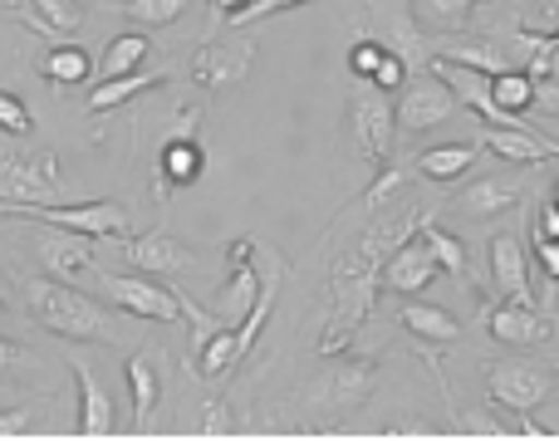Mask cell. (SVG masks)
<instances>
[{
  "label": "cell",
  "mask_w": 559,
  "mask_h": 441,
  "mask_svg": "<svg viewBox=\"0 0 559 441\" xmlns=\"http://www.w3.org/2000/svg\"><path fill=\"white\" fill-rule=\"evenodd\" d=\"M427 212L417 202L397 206H378L373 221L358 230L354 250L334 260V275H329V295H334V314H329V334L319 338V354H344V344L354 338V329L373 314V299L383 289V260L403 246L407 236L423 230Z\"/></svg>",
  "instance_id": "6da1fadb"
},
{
  "label": "cell",
  "mask_w": 559,
  "mask_h": 441,
  "mask_svg": "<svg viewBox=\"0 0 559 441\" xmlns=\"http://www.w3.org/2000/svg\"><path fill=\"white\" fill-rule=\"evenodd\" d=\"M25 305L35 324L55 338H84V344H118V319L98 299L59 285V279H29Z\"/></svg>",
  "instance_id": "7a4b0ae2"
},
{
  "label": "cell",
  "mask_w": 559,
  "mask_h": 441,
  "mask_svg": "<svg viewBox=\"0 0 559 441\" xmlns=\"http://www.w3.org/2000/svg\"><path fill=\"white\" fill-rule=\"evenodd\" d=\"M559 388V373L550 363H486V397L496 413H535Z\"/></svg>",
  "instance_id": "3957f363"
},
{
  "label": "cell",
  "mask_w": 559,
  "mask_h": 441,
  "mask_svg": "<svg viewBox=\"0 0 559 441\" xmlns=\"http://www.w3.org/2000/svg\"><path fill=\"white\" fill-rule=\"evenodd\" d=\"M348 118H354L358 153H364L373 167H388V153H393V143H397V108H393V98H388L378 84H368V79H364V84L354 88Z\"/></svg>",
  "instance_id": "277c9868"
},
{
  "label": "cell",
  "mask_w": 559,
  "mask_h": 441,
  "mask_svg": "<svg viewBox=\"0 0 559 441\" xmlns=\"http://www.w3.org/2000/svg\"><path fill=\"white\" fill-rule=\"evenodd\" d=\"M456 104H462V98H456L452 79L437 74V64L423 69V74H407L403 98H397V128H403V133H427V128L447 123V118L456 114Z\"/></svg>",
  "instance_id": "5b68a950"
},
{
  "label": "cell",
  "mask_w": 559,
  "mask_h": 441,
  "mask_svg": "<svg viewBox=\"0 0 559 441\" xmlns=\"http://www.w3.org/2000/svg\"><path fill=\"white\" fill-rule=\"evenodd\" d=\"M378 383V363L373 358H344V363L324 368L314 383L305 388V403L319 407V413H348L358 407Z\"/></svg>",
  "instance_id": "8992f818"
},
{
  "label": "cell",
  "mask_w": 559,
  "mask_h": 441,
  "mask_svg": "<svg viewBox=\"0 0 559 441\" xmlns=\"http://www.w3.org/2000/svg\"><path fill=\"white\" fill-rule=\"evenodd\" d=\"M104 289L114 295V305L133 319H153V324H177V319H187L177 289H163L147 275H104Z\"/></svg>",
  "instance_id": "52a82bcc"
},
{
  "label": "cell",
  "mask_w": 559,
  "mask_h": 441,
  "mask_svg": "<svg viewBox=\"0 0 559 441\" xmlns=\"http://www.w3.org/2000/svg\"><path fill=\"white\" fill-rule=\"evenodd\" d=\"M59 172L55 157H0V202L15 206H39V202H59Z\"/></svg>",
  "instance_id": "ba28073f"
},
{
  "label": "cell",
  "mask_w": 559,
  "mask_h": 441,
  "mask_svg": "<svg viewBox=\"0 0 559 441\" xmlns=\"http://www.w3.org/2000/svg\"><path fill=\"white\" fill-rule=\"evenodd\" d=\"M251 55H255L251 45H197L192 79L206 94H226V88H236L251 74Z\"/></svg>",
  "instance_id": "9c48e42d"
},
{
  "label": "cell",
  "mask_w": 559,
  "mask_h": 441,
  "mask_svg": "<svg viewBox=\"0 0 559 441\" xmlns=\"http://www.w3.org/2000/svg\"><path fill=\"white\" fill-rule=\"evenodd\" d=\"M486 329L506 348H535L550 338V319L535 314V305H521V299H501L486 309Z\"/></svg>",
  "instance_id": "30bf717a"
},
{
  "label": "cell",
  "mask_w": 559,
  "mask_h": 441,
  "mask_svg": "<svg viewBox=\"0 0 559 441\" xmlns=\"http://www.w3.org/2000/svg\"><path fill=\"white\" fill-rule=\"evenodd\" d=\"M35 250H39L49 275H59V279H79L88 265H94V236L69 230V226H45V236L35 240Z\"/></svg>",
  "instance_id": "8fae6325"
},
{
  "label": "cell",
  "mask_w": 559,
  "mask_h": 441,
  "mask_svg": "<svg viewBox=\"0 0 559 441\" xmlns=\"http://www.w3.org/2000/svg\"><path fill=\"white\" fill-rule=\"evenodd\" d=\"M437 270L442 265H437V255L427 250V240L407 236L403 246L383 260V289H393V295H417V289H427L437 279Z\"/></svg>",
  "instance_id": "7c38bea8"
},
{
  "label": "cell",
  "mask_w": 559,
  "mask_h": 441,
  "mask_svg": "<svg viewBox=\"0 0 559 441\" xmlns=\"http://www.w3.org/2000/svg\"><path fill=\"white\" fill-rule=\"evenodd\" d=\"M491 279L506 299L531 305V270H525V240L515 230H496L491 236Z\"/></svg>",
  "instance_id": "4fadbf2b"
},
{
  "label": "cell",
  "mask_w": 559,
  "mask_h": 441,
  "mask_svg": "<svg viewBox=\"0 0 559 441\" xmlns=\"http://www.w3.org/2000/svg\"><path fill=\"white\" fill-rule=\"evenodd\" d=\"M486 147L491 153H501L506 163H515V167H540V163H550V157H559V143H550V138H540L535 128H491L486 123Z\"/></svg>",
  "instance_id": "5bb4252c"
},
{
  "label": "cell",
  "mask_w": 559,
  "mask_h": 441,
  "mask_svg": "<svg viewBox=\"0 0 559 441\" xmlns=\"http://www.w3.org/2000/svg\"><path fill=\"white\" fill-rule=\"evenodd\" d=\"M69 368H74V388H79V432L84 437H108L118 427L114 422V397L104 393V383L94 378V368L88 363H79L74 358Z\"/></svg>",
  "instance_id": "9a60e30c"
},
{
  "label": "cell",
  "mask_w": 559,
  "mask_h": 441,
  "mask_svg": "<svg viewBox=\"0 0 559 441\" xmlns=\"http://www.w3.org/2000/svg\"><path fill=\"white\" fill-rule=\"evenodd\" d=\"M128 260H133L143 275H177V270L192 265V250L177 246L167 230H147V236L128 240Z\"/></svg>",
  "instance_id": "2e32d148"
},
{
  "label": "cell",
  "mask_w": 559,
  "mask_h": 441,
  "mask_svg": "<svg viewBox=\"0 0 559 441\" xmlns=\"http://www.w3.org/2000/svg\"><path fill=\"white\" fill-rule=\"evenodd\" d=\"M383 35H388V49H393V55L407 64V74H423V69L437 64V59H432V39L413 25V15H407V10H397V15L383 20Z\"/></svg>",
  "instance_id": "e0dca14e"
},
{
  "label": "cell",
  "mask_w": 559,
  "mask_h": 441,
  "mask_svg": "<svg viewBox=\"0 0 559 441\" xmlns=\"http://www.w3.org/2000/svg\"><path fill=\"white\" fill-rule=\"evenodd\" d=\"M157 348H143V354L128 358V388H133V407H138V432H147V417L157 407V393H163V368H157Z\"/></svg>",
  "instance_id": "ac0fdd59"
},
{
  "label": "cell",
  "mask_w": 559,
  "mask_h": 441,
  "mask_svg": "<svg viewBox=\"0 0 559 441\" xmlns=\"http://www.w3.org/2000/svg\"><path fill=\"white\" fill-rule=\"evenodd\" d=\"M521 202V182L515 177H481L476 187L462 192V212L472 221H486V216H501Z\"/></svg>",
  "instance_id": "d6986e66"
},
{
  "label": "cell",
  "mask_w": 559,
  "mask_h": 441,
  "mask_svg": "<svg viewBox=\"0 0 559 441\" xmlns=\"http://www.w3.org/2000/svg\"><path fill=\"white\" fill-rule=\"evenodd\" d=\"M241 338H236V329H216L212 338H202V344L192 348V373L197 378H226L236 363H241Z\"/></svg>",
  "instance_id": "ffe728a7"
},
{
  "label": "cell",
  "mask_w": 559,
  "mask_h": 441,
  "mask_svg": "<svg viewBox=\"0 0 559 441\" xmlns=\"http://www.w3.org/2000/svg\"><path fill=\"white\" fill-rule=\"evenodd\" d=\"M202 172H206V153L197 138H173L163 147V157H157V177H167L173 187H192Z\"/></svg>",
  "instance_id": "44dd1931"
},
{
  "label": "cell",
  "mask_w": 559,
  "mask_h": 441,
  "mask_svg": "<svg viewBox=\"0 0 559 441\" xmlns=\"http://www.w3.org/2000/svg\"><path fill=\"white\" fill-rule=\"evenodd\" d=\"M476 167V147L472 143H447V147H432V153H423L413 163L417 177H427V182H456L462 172H472Z\"/></svg>",
  "instance_id": "7402d4cb"
},
{
  "label": "cell",
  "mask_w": 559,
  "mask_h": 441,
  "mask_svg": "<svg viewBox=\"0 0 559 441\" xmlns=\"http://www.w3.org/2000/svg\"><path fill=\"white\" fill-rule=\"evenodd\" d=\"M403 329L407 334H417V338H427V344H456V338H462V324H456L447 309L423 305V299L403 305Z\"/></svg>",
  "instance_id": "603a6c76"
},
{
  "label": "cell",
  "mask_w": 559,
  "mask_h": 441,
  "mask_svg": "<svg viewBox=\"0 0 559 441\" xmlns=\"http://www.w3.org/2000/svg\"><path fill=\"white\" fill-rule=\"evenodd\" d=\"M432 59H447V64H456V69H476V74H486V79H496V74H506V69H511V59L496 55L491 45H476V39L432 45Z\"/></svg>",
  "instance_id": "cb8c5ba5"
},
{
  "label": "cell",
  "mask_w": 559,
  "mask_h": 441,
  "mask_svg": "<svg viewBox=\"0 0 559 441\" xmlns=\"http://www.w3.org/2000/svg\"><path fill=\"white\" fill-rule=\"evenodd\" d=\"M39 74H45L49 84L69 88V84H84V79L94 74V59H88V49H79V45H59L39 59Z\"/></svg>",
  "instance_id": "d4e9b609"
},
{
  "label": "cell",
  "mask_w": 559,
  "mask_h": 441,
  "mask_svg": "<svg viewBox=\"0 0 559 441\" xmlns=\"http://www.w3.org/2000/svg\"><path fill=\"white\" fill-rule=\"evenodd\" d=\"M153 84H163V74H118V79H104V84L88 94V108L94 114H108V108H118V104H128V98H138L143 88H153Z\"/></svg>",
  "instance_id": "484cf974"
},
{
  "label": "cell",
  "mask_w": 559,
  "mask_h": 441,
  "mask_svg": "<svg viewBox=\"0 0 559 441\" xmlns=\"http://www.w3.org/2000/svg\"><path fill=\"white\" fill-rule=\"evenodd\" d=\"M423 240H427V250H432V255H437V265H442L447 275H456V279H466V275H472V260H466V246L452 236V230H442V226H437L432 216L423 221Z\"/></svg>",
  "instance_id": "4316f807"
},
{
  "label": "cell",
  "mask_w": 559,
  "mask_h": 441,
  "mask_svg": "<svg viewBox=\"0 0 559 441\" xmlns=\"http://www.w3.org/2000/svg\"><path fill=\"white\" fill-rule=\"evenodd\" d=\"M153 55V45H147V35H118L114 45H108V55H104V74L108 79H118V74H133L143 59Z\"/></svg>",
  "instance_id": "83f0119b"
},
{
  "label": "cell",
  "mask_w": 559,
  "mask_h": 441,
  "mask_svg": "<svg viewBox=\"0 0 559 441\" xmlns=\"http://www.w3.org/2000/svg\"><path fill=\"white\" fill-rule=\"evenodd\" d=\"M476 5H481V0H417L413 15L427 20V25H437V29H462Z\"/></svg>",
  "instance_id": "f1b7e54d"
},
{
  "label": "cell",
  "mask_w": 559,
  "mask_h": 441,
  "mask_svg": "<svg viewBox=\"0 0 559 441\" xmlns=\"http://www.w3.org/2000/svg\"><path fill=\"white\" fill-rule=\"evenodd\" d=\"M491 94L501 108H511V114H521V108L535 104V79L521 74V69H506V74L491 79Z\"/></svg>",
  "instance_id": "f546056e"
},
{
  "label": "cell",
  "mask_w": 559,
  "mask_h": 441,
  "mask_svg": "<svg viewBox=\"0 0 559 441\" xmlns=\"http://www.w3.org/2000/svg\"><path fill=\"white\" fill-rule=\"evenodd\" d=\"M118 15L138 20V25H173L187 15V0H123Z\"/></svg>",
  "instance_id": "4dcf8cb0"
},
{
  "label": "cell",
  "mask_w": 559,
  "mask_h": 441,
  "mask_svg": "<svg viewBox=\"0 0 559 441\" xmlns=\"http://www.w3.org/2000/svg\"><path fill=\"white\" fill-rule=\"evenodd\" d=\"M29 5L39 10V25L59 29V35H69V29L84 25V5H79V0H29Z\"/></svg>",
  "instance_id": "1f68e13d"
},
{
  "label": "cell",
  "mask_w": 559,
  "mask_h": 441,
  "mask_svg": "<svg viewBox=\"0 0 559 441\" xmlns=\"http://www.w3.org/2000/svg\"><path fill=\"white\" fill-rule=\"evenodd\" d=\"M407 187V172L403 167H378V182L364 192V212H378V206H388L397 192Z\"/></svg>",
  "instance_id": "d6a6232c"
},
{
  "label": "cell",
  "mask_w": 559,
  "mask_h": 441,
  "mask_svg": "<svg viewBox=\"0 0 559 441\" xmlns=\"http://www.w3.org/2000/svg\"><path fill=\"white\" fill-rule=\"evenodd\" d=\"M0 133H10V138L35 133V118H29V108L15 94H0Z\"/></svg>",
  "instance_id": "836d02e7"
},
{
  "label": "cell",
  "mask_w": 559,
  "mask_h": 441,
  "mask_svg": "<svg viewBox=\"0 0 559 441\" xmlns=\"http://www.w3.org/2000/svg\"><path fill=\"white\" fill-rule=\"evenodd\" d=\"M388 45H378V39H358L354 49H348V69H354V79H373V69L383 64Z\"/></svg>",
  "instance_id": "e575fe53"
},
{
  "label": "cell",
  "mask_w": 559,
  "mask_h": 441,
  "mask_svg": "<svg viewBox=\"0 0 559 441\" xmlns=\"http://www.w3.org/2000/svg\"><path fill=\"white\" fill-rule=\"evenodd\" d=\"M295 5H305V0H251L246 10H236V15H226V25H251V20H265V15H275V10H295Z\"/></svg>",
  "instance_id": "d590c367"
},
{
  "label": "cell",
  "mask_w": 559,
  "mask_h": 441,
  "mask_svg": "<svg viewBox=\"0 0 559 441\" xmlns=\"http://www.w3.org/2000/svg\"><path fill=\"white\" fill-rule=\"evenodd\" d=\"M368 84H378V88H383V94H393V88H403V84H407V64L393 55V49H388V55H383V64L373 69V79H368Z\"/></svg>",
  "instance_id": "8d00e7d4"
},
{
  "label": "cell",
  "mask_w": 559,
  "mask_h": 441,
  "mask_svg": "<svg viewBox=\"0 0 559 441\" xmlns=\"http://www.w3.org/2000/svg\"><path fill=\"white\" fill-rule=\"evenodd\" d=\"M535 260H540L545 279H550V285H559V240H550V236L535 240Z\"/></svg>",
  "instance_id": "74e56055"
},
{
  "label": "cell",
  "mask_w": 559,
  "mask_h": 441,
  "mask_svg": "<svg viewBox=\"0 0 559 441\" xmlns=\"http://www.w3.org/2000/svg\"><path fill=\"white\" fill-rule=\"evenodd\" d=\"M231 422H226V403H212V413L202 417V437H226Z\"/></svg>",
  "instance_id": "f35d334b"
},
{
  "label": "cell",
  "mask_w": 559,
  "mask_h": 441,
  "mask_svg": "<svg viewBox=\"0 0 559 441\" xmlns=\"http://www.w3.org/2000/svg\"><path fill=\"white\" fill-rule=\"evenodd\" d=\"M29 432V413L15 407V413H0V437H25Z\"/></svg>",
  "instance_id": "ab89813d"
},
{
  "label": "cell",
  "mask_w": 559,
  "mask_h": 441,
  "mask_svg": "<svg viewBox=\"0 0 559 441\" xmlns=\"http://www.w3.org/2000/svg\"><path fill=\"white\" fill-rule=\"evenodd\" d=\"M197 123H202V108H177V118H173V138H192V133H197Z\"/></svg>",
  "instance_id": "60d3db41"
},
{
  "label": "cell",
  "mask_w": 559,
  "mask_h": 441,
  "mask_svg": "<svg viewBox=\"0 0 559 441\" xmlns=\"http://www.w3.org/2000/svg\"><path fill=\"white\" fill-rule=\"evenodd\" d=\"M540 236L559 240V202H555V196H550V202H545V212H540Z\"/></svg>",
  "instance_id": "b9f144b4"
},
{
  "label": "cell",
  "mask_w": 559,
  "mask_h": 441,
  "mask_svg": "<svg viewBox=\"0 0 559 441\" xmlns=\"http://www.w3.org/2000/svg\"><path fill=\"white\" fill-rule=\"evenodd\" d=\"M20 363H25V348L10 344V338H0V373H5V368H20Z\"/></svg>",
  "instance_id": "7bdbcfd3"
},
{
  "label": "cell",
  "mask_w": 559,
  "mask_h": 441,
  "mask_svg": "<svg viewBox=\"0 0 559 441\" xmlns=\"http://www.w3.org/2000/svg\"><path fill=\"white\" fill-rule=\"evenodd\" d=\"M212 5H216V15H236V10H246V5H251V0H212Z\"/></svg>",
  "instance_id": "ee69618b"
},
{
  "label": "cell",
  "mask_w": 559,
  "mask_h": 441,
  "mask_svg": "<svg viewBox=\"0 0 559 441\" xmlns=\"http://www.w3.org/2000/svg\"><path fill=\"white\" fill-rule=\"evenodd\" d=\"M5 309H10V275L0 270V314H5Z\"/></svg>",
  "instance_id": "f6af8a7d"
}]
</instances>
